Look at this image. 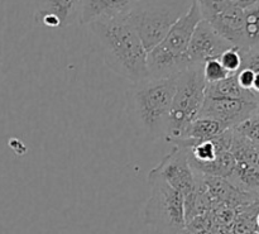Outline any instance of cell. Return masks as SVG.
I'll return each mask as SVG.
<instances>
[{
  "label": "cell",
  "instance_id": "cell-1",
  "mask_svg": "<svg viewBox=\"0 0 259 234\" xmlns=\"http://www.w3.org/2000/svg\"><path fill=\"white\" fill-rule=\"evenodd\" d=\"M89 28L100 45L105 65L113 72L133 84L149 79L148 52L125 13L101 18L90 23Z\"/></svg>",
  "mask_w": 259,
  "mask_h": 234
},
{
  "label": "cell",
  "instance_id": "cell-19",
  "mask_svg": "<svg viewBox=\"0 0 259 234\" xmlns=\"http://www.w3.org/2000/svg\"><path fill=\"white\" fill-rule=\"evenodd\" d=\"M254 76L255 73L253 72L252 70L245 67H242L237 73H235V77H237V81L240 85V88L244 89V90L247 91H250V93H252V86H253V81H254Z\"/></svg>",
  "mask_w": 259,
  "mask_h": 234
},
{
  "label": "cell",
  "instance_id": "cell-21",
  "mask_svg": "<svg viewBox=\"0 0 259 234\" xmlns=\"http://www.w3.org/2000/svg\"><path fill=\"white\" fill-rule=\"evenodd\" d=\"M255 114H258V115H259V103H258V106H257V111H255Z\"/></svg>",
  "mask_w": 259,
  "mask_h": 234
},
{
  "label": "cell",
  "instance_id": "cell-11",
  "mask_svg": "<svg viewBox=\"0 0 259 234\" xmlns=\"http://www.w3.org/2000/svg\"><path fill=\"white\" fill-rule=\"evenodd\" d=\"M81 0H33L35 22L51 28H65L78 22Z\"/></svg>",
  "mask_w": 259,
  "mask_h": 234
},
{
  "label": "cell",
  "instance_id": "cell-13",
  "mask_svg": "<svg viewBox=\"0 0 259 234\" xmlns=\"http://www.w3.org/2000/svg\"><path fill=\"white\" fill-rule=\"evenodd\" d=\"M206 95L217 96V98L239 99V100L259 103V98L257 95L240 88V85L237 81V77H235V73L234 75H230L229 77L224 79V80L219 81V83L207 84Z\"/></svg>",
  "mask_w": 259,
  "mask_h": 234
},
{
  "label": "cell",
  "instance_id": "cell-2",
  "mask_svg": "<svg viewBox=\"0 0 259 234\" xmlns=\"http://www.w3.org/2000/svg\"><path fill=\"white\" fill-rule=\"evenodd\" d=\"M176 77L147 79L128 91L129 113L134 123L153 138H166Z\"/></svg>",
  "mask_w": 259,
  "mask_h": 234
},
{
  "label": "cell",
  "instance_id": "cell-9",
  "mask_svg": "<svg viewBox=\"0 0 259 234\" xmlns=\"http://www.w3.org/2000/svg\"><path fill=\"white\" fill-rule=\"evenodd\" d=\"M230 47L233 46L227 40H224L206 20L201 19L190 41L186 55L187 68L195 66L202 67L206 61L219 58V56Z\"/></svg>",
  "mask_w": 259,
  "mask_h": 234
},
{
  "label": "cell",
  "instance_id": "cell-4",
  "mask_svg": "<svg viewBox=\"0 0 259 234\" xmlns=\"http://www.w3.org/2000/svg\"><path fill=\"white\" fill-rule=\"evenodd\" d=\"M191 4L192 0H138L125 14L149 52L166 37Z\"/></svg>",
  "mask_w": 259,
  "mask_h": 234
},
{
  "label": "cell",
  "instance_id": "cell-8",
  "mask_svg": "<svg viewBox=\"0 0 259 234\" xmlns=\"http://www.w3.org/2000/svg\"><path fill=\"white\" fill-rule=\"evenodd\" d=\"M202 19L224 40L245 51L244 9L230 0H196Z\"/></svg>",
  "mask_w": 259,
  "mask_h": 234
},
{
  "label": "cell",
  "instance_id": "cell-7",
  "mask_svg": "<svg viewBox=\"0 0 259 234\" xmlns=\"http://www.w3.org/2000/svg\"><path fill=\"white\" fill-rule=\"evenodd\" d=\"M152 171L161 176L174 189L181 192L185 198L186 220H189L190 217H194L197 202V181L194 169L190 165L187 152L182 147L174 146L171 152L166 154L164 159L152 169Z\"/></svg>",
  "mask_w": 259,
  "mask_h": 234
},
{
  "label": "cell",
  "instance_id": "cell-12",
  "mask_svg": "<svg viewBox=\"0 0 259 234\" xmlns=\"http://www.w3.org/2000/svg\"><path fill=\"white\" fill-rule=\"evenodd\" d=\"M138 0H81L78 23L90 24L101 18L114 17L125 13Z\"/></svg>",
  "mask_w": 259,
  "mask_h": 234
},
{
  "label": "cell",
  "instance_id": "cell-5",
  "mask_svg": "<svg viewBox=\"0 0 259 234\" xmlns=\"http://www.w3.org/2000/svg\"><path fill=\"white\" fill-rule=\"evenodd\" d=\"M148 182L151 195L143 209L144 223L156 234H182L187 223L185 198L152 170Z\"/></svg>",
  "mask_w": 259,
  "mask_h": 234
},
{
  "label": "cell",
  "instance_id": "cell-3",
  "mask_svg": "<svg viewBox=\"0 0 259 234\" xmlns=\"http://www.w3.org/2000/svg\"><path fill=\"white\" fill-rule=\"evenodd\" d=\"M202 19L199 4L192 0L190 9L172 25L166 37L148 52L151 79H171L187 70V50L195 28Z\"/></svg>",
  "mask_w": 259,
  "mask_h": 234
},
{
  "label": "cell",
  "instance_id": "cell-18",
  "mask_svg": "<svg viewBox=\"0 0 259 234\" xmlns=\"http://www.w3.org/2000/svg\"><path fill=\"white\" fill-rule=\"evenodd\" d=\"M235 131L239 134L244 136L245 138L250 139V141L259 143V115L254 114L250 118H248L247 121H244L243 123H240L239 126L235 127Z\"/></svg>",
  "mask_w": 259,
  "mask_h": 234
},
{
  "label": "cell",
  "instance_id": "cell-6",
  "mask_svg": "<svg viewBox=\"0 0 259 234\" xmlns=\"http://www.w3.org/2000/svg\"><path fill=\"white\" fill-rule=\"evenodd\" d=\"M206 85L200 66L189 67L176 76V90L166 136L168 143L182 138L186 129L199 118L206 96Z\"/></svg>",
  "mask_w": 259,
  "mask_h": 234
},
{
  "label": "cell",
  "instance_id": "cell-10",
  "mask_svg": "<svg viewBox=\"0 0 259 234\" xmlns=\"http://www.w3.org/2000/svg\"><path fill=\"white\" fill-rule=\"evenodd\" d=\"M258 103L253 101L206 95L199 116L215 119L227 126L228 128H235L248 118L254 115Z\"/></svg>",
  "mask_w": 259,
  "mask_h": 234
},
{
  "label": "cell",
  "instance_id": "cell-22",
  "mask_svg": "<svg viewBox=\"0 0 259 234\" xmlns=\"http://www.w3.org/2000/svg\"><path fill=\"white\" fill-rule=\"evenodd\" d=\"M258 146H259V143H258Z\"/></svg>",
  "mask_w": 259,
  "mask_h": 234
},
{
  "label": "cell",
  "instance_id": "cell-17",
  "mask_svg": "<svg viewBox=\"0 0 259 234\" xmlns=\"http://www.w3.org/2000/svg\"><path fill=\"white\" fill-rule=\"evenodd\" d=\"M219 61L230 75H234V73H237L238 71L242 68V65H243L242 50L233 46V47L228 48L227 51H224V52L219 56Z\"/></svg>",
  "mask_w": 259,
  "mask_h": 234
},
{
  "label": "cell",
  "instance_id": "cell-14",
  "mask_svg": "<svg viewBox=\"0 0 259 234\" xmlns=\"http://www.w3.org/2000/svg\"><path fill=\"white\" fill-rule=\"evenodd\" d=\"M228 129L232 128H228L227 126L220 123L219 121L199 116L194 123H191V126L185 132L184 137L180 139H211L220 136Z\"/></svg>",
  "mask_w": 259,
  "mask_h": 234
},
{
  "label": "cell",
  "instance_id": "cell-20",
  "mask_svg": "<svg viewBox=\"0 0 259 234\" xmlns=\"http://www.w3.org/2000/svg\"><path fill=\"white\" fill-rule=\"evenodd\" d=\"M230 2H233L234 4H237L238 7L243 8V9H245V8L250 7V5L255 4V3H258L259 0H230Z\"/></svg>",
  "mask_w": 259,
  "mask_h": 234
},
{
  "label": "cell",
  "instance_id": "cell-16",
  "mask_svg": "<svg viewBox=\"0 0 259 234\" xmlns=\"http://www.w3.org/2000/svg\"><path fill=\"white\" fill-rule=\"evenodd\" d=\"M202 75L206 84H215L229 77L230 73L220 63L219 58H211L202 65Z\"/></svg>",
  "mask_w": 259,
  "mask_h": 234
},
{
  "label": "cell",
  "instance_id": "cell-15",
  "mask_svg": "<svg viewBox=\"0 0 259 234\" xmlns=\"http://www.w3.org/2000/svg\"><path fill=\"white\" fill-rule=\"evenodd\" d=\"M244 41L245 51L259 48V2L244 9Z\"/></svg>",
  "mask_w": 259,
  "mask_h": 234
}]
</instances>
